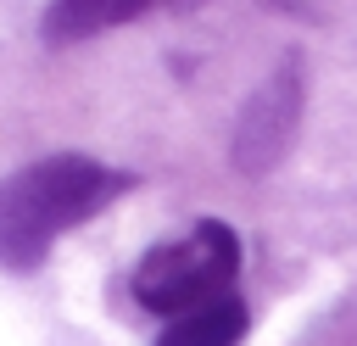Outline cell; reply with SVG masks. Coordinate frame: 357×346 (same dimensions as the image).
<instances>
[{
    "label": "cell",
    "mask_w": 357,
    "mask_h": 346,
    "mask_svg": "<svg viewBox=\"0 0 357 346\" xmlns=\"http://www.w3.org/2000/svg\"><path fill=\"white\" fill-rule=\"evenodd\" d=\"M134 179L95 156H39L22 173L0 179V268L28 273L50 257V246L112 206Z\"/></svg>",
    "instance_id": "cell-1"
},
{
    "label": "cell",
    "mask_w": 357,
    "mask_h": 346,
    "mask_svg": "<svg viewBox=\"0 0 357 346\" xmlns=\"http://www.w3.org/2000/svg\"><path fill=\"white\" fill-rule=\"evenodd\" d=\"M240 268V240L229 223L206 218L195 223L190 234L156 246L139 257L134 268V301L145 313H162V318H184L206 301H223L229 296V279Z\"/></svg>",
    "instance_id": "cell-2"
},
{
    "label": "cell",
    "mask_w": 357,
    "mask_h": 346,
    "mask_svg": "<svg viewBox=\"0 0 357 346\" xmlns=\"http://www.w3.org/2000/svg\"><path fill=\"white\" fill-rule=\"evenodd\" d=\"M296 117H301V67L284 61L257 95L251 106L240 112V128H234V162L245 173H262L279 162V151L290 145L296 134Z\"/></svg>",
    "instance_id": "cell-3"
},
{
    "label": "cell",
    "mask_w": 357,
    "mask_h": 346,
    "mask_svg": "<svg viewBox=\"0 0 357 346\" xmlns=\"http://www.w3.org/2000/svg\"><path fill=\"white\" fill-rule=\"evenodd\" d=\"M245 324H251L245 301L240 296H223V301H206V307L173 318L156 346H240L245 340Z\"/></svg>",
    "instance_id": "cell-4"
},
{
    "label": "cell",
    "mask_w": 357,
    "mask_h": 346,
    "mask_svg": "<svg viewBox=\"0 0 357 346\" xmlns=\"http://www.w3.org/2000/svg\"><path fill=\"white\" fill-rule=\"evenodd\" d=\"M151 0H56L45 11V39L50 45H73V39H89L100 28H117L128 17H139Z\"/></svg>",
    "instance_id": "cell-5"
}]
</instances>
